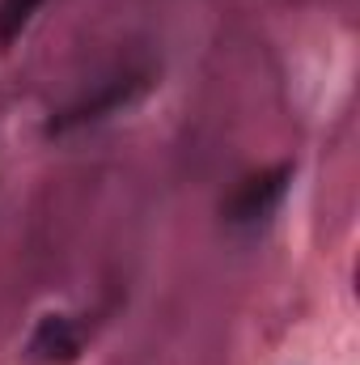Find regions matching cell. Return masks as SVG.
<instances>
[{"mask_svg":"<svg viewBox=\"0 0 360 365\" xmlns=\"http://www.w3.org/2000/svg\"><path fill=\"white\" fill-rule=\"evenodd\" d=\"M288 179H292V166H271V170H259V175L242 179L233 187V195L225 200V221L229 225H259L284 200Z\"/></svg>","mask_w":360,"mask_h":365,"instance_id":"obj_2","label":"cell"},{"mask_svg":"<svg viewBox=\"0 0 360 365\" xmlns=\"http://www.w3.org/2000/svg\"><path fill=\"white\" fill-rule=\"evenodd\" d=\"M144 90H149V77H144V73L115 77V81H106V86L93 93V98L77 102V106H68V110H60V115L47 123V132H51V136H68V132L90 128V123H102V119H110V115L127 110V106H132V102H136Z\"/></svg>","mask_w":360,"mask_h":365,"instance_id":"obj_1","label":"cell"},{"mask_svg":"<svg viewBox=\"0 0 360 365\" xmlns=\"http://www.w3.org/2000/svg\"><path fill=\"white\" fill-rule=\"evenodd\" d=\"M81 344H85V331H81L77 319L43 314L38 327L26 340V361L30 365H73L81 357Z\"/></svg>","mask_w":360,"mask_h":365,"instance_id":"obj_3","label":"cell"},{"mask_svg":"<svg viewBox=\"0 0 360 365\" xmlns=\"http://www.w3.org/2000/svg\"><path fill=\"white\" fill-rule=\"evenodd\" d=\"M38 9H43V0H0V51H13L21 43V34L30 30Z\"/></svg>","mask_w":360,"mask_h":365,"instance_id":"obj_4","label":"cell"}]
</instances>
